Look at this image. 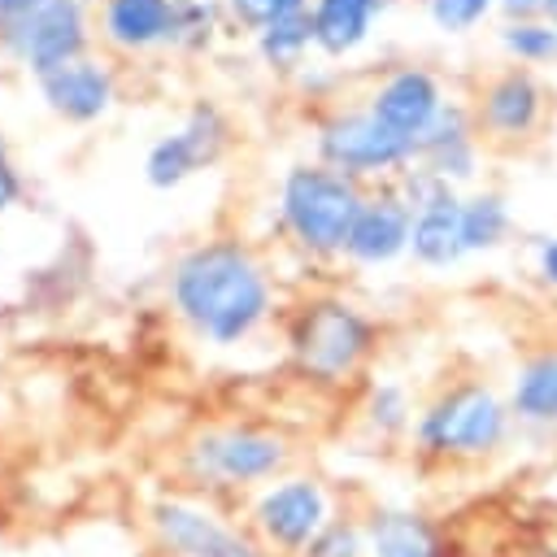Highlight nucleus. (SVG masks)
<instances>
[{
    "label": "nucleus",
    "mask_w": 557,
    "mask_h": 557,
    "mask_svg": "<svg viewBox=\"0 0 557 557\" xmlns=\"http://www.w3.org/2000/svg\"><path fill=\"white\" fill-rule=\"evenodd\" d=\"M174 300L196 331H205L218 344H235L265 313L270 287L248 252L231 244H209L178 265Z\"/></svg>",
    "instance_id": "f257e3e1"
},
{
    "label": "nucleus",
    "mask_w": 557,
    "mask_h": 557,
    "mask_svg": "<svg viewBox=\"0 0 557 557\" xmlns=\"http://www.w3.org/2000/svg\"><path fill=\"white\" fill-rule=\"evenodd\" d=\"M509 405L479 387V383H466V387H453L444 392L418 422V444L435 457H487L505 444L509 435Z\"/></svg>",
    "instance_id": "f03ea898"
},
{
    "label": "nucleus",
    "mask_w": 557,
    "mask_h": 557,
    "mask_svg": "<svg viewBox=\"0 0 557 557\" xmlns=\"http://www.w3.org/2000/svg\"><path fill=\"white\" fill-rule=\"evenodd\" d=\"M361 213V196L348 178L326 170H292L283 183V218L296 239L313 252H335L348 244L352 222Z\"/></svg>",
    "instance_id": "7ed1b4c3"
},
{
    "label": "nucleus",
    "mask_w": 557,
    "mask_h": 557,
    "mask_svg": "<svg viewBox=\"0 0 557 557\" xmlns=\"http://www.w3.org/2000/svg\"><path fill=\"white\" fill-rule=\"evenodd\" d=\"M366 344H370L366 318L339 300H322V305L305 309V318L296 322V357L318 379L348 374L361 361Z\"/></svg>",
    "instance_id": "20e7f679"
},
{
    "label": "nucleus",
    "mask_w": 557,
    "mask_h": 557,
    "mask_svg": "<svg viewBox=\"0 0 557 557\" xmlns=\"http://www.w3.org/2000/svg\"><path fill=\"white\" fill-rule=\"evenodd\" d=\"M257 522H261V531L274 548L305 553L331 527V505H326V492L313 479H287V483H278L261 496Z\"/></svg>",
    "instance_id": "39448f33"
},
{
    "label": "nucleus",
    "mask_w": 557,
    "mask_h": 557,
    "mask_svg": "<svg viewBox=\"0 0 557 557\" xmlns=\"http://www.w3.org/2000/svg\"><path fill=\"white\" fill-rule=\"evenodd\" d=\"M9 44L39 74L70 65L83 48V17L70 0H35L17 22H9Z\"/></svg>",
    "instance_id": "423d86ee"
},
{
    "label": "nucleus",
    "mask_w": 557,
    "mask_h": 557,
    "mask_svg": "<svg viewBox=\"0 0 557 557\" xmlns=\"http://www.w3.org/2000/svg\"><path fill=\"white\" fill-rule=\"evenodd\" d=\"M413 144L400 139L396 131H387L374 113H361V117H335L322 126V157L339 170H383V165H396L400 157H409Z\"/></svg>",
    "instance_id": "0eeeda50"
},
{
    "label": "nucleus",
    "mask_w": 557,
    "mask_h": 557,
    "mask_svg": "<svg viewBox=\"0 0 557 557\" xmlns=\"http://www.w3.org/2000/svg\"><path fill=\"white\" fill-rule=\"evenodd\" d=\"M370 113H374L387 131H396L400 139H409V144L418 148V139L426 135V126H431L435 113H440V87H435V78L422 74V70H400V74H392V78L379 87Z\"/></svg>",
    "instance_id": "6e6552de"
},
{
    "label": "nucleus",
    "mask_w": 557,
    "mask_h": 557,
    "mask_svg": "<svg viewBox=\"0 0 557 557\" xmlns=\"http://www.w3.org/2000/svg\"><path fill=\"white\" fill-rule=\"evenodd\" d=\"M196 457L209 474L231 479V483H248V479L274 474L287 453L274 435H261V431H218V435L200 440Z\"/></svg>",
    "instance_id": "1a4fd4ad"
},
{
    "label": "nucleus",
    "mask_w": 557,
    "mask_h": 557,
    "mask_svg": "<svg viewBox=\"0 0 557 557\" xmlns=\"http://www.w3.org/2000/svg\"><path fill=\"white\" fill-rule=\"evenodd\" d=\"M157 522H161V535L170 540V548H178L183 557H261V548L252 540H244L239 531L222 527L205 509L161 505L157 509Z\"/></svg>",
    "instance_id": "9d476101"
},
{
    "label": "nucleus",
    "mask_w": 557,
    "mask_h": 557,
    "mask_svg": "<svg viewBox=\"0 0 557 557\" xmlns=\"http://www.w3.org/2000/svg\"><path fill=\"white\" fill-rule=\"evenodd\" d=\"M218 148H222V122H218V113L196 109L191 122H187L178 135H170V139H161V144L152 148V157H148V178H152L157 187H170V183L187 178L196 165L213 161Z\"/></svg>",
    "instance_id": "9b49d317"
},
{
    "label": "nucleus",
    "mask_w": 557,
    "mask_h": 557,
    "mask_svg": "<svg viewBox=\"0 0 557 557\" xmlns=\"http://www.w3.org/2000/svg\"><path fill=\"white\" fill-rule=\"evenodd\" d=\"M409 231H413V218L400 200H374V205H361L357 222H352V235H348V252L357 261H392L405 244H409Z\"/></svg>",
    "instance_id": "f8f14e48"
},
{
    "label": "nucleus",
    "mask_w": 557,
    "mask_h": 557,
    "mask_svg": "<svg viewBox=\"0 0 557 557\" xmlns=\"http://www.w3.org/2000/svg\"><path fill=\"white\" fill-rule=\"evenodd\" d=\"M409 248L426 265H448V261H457L466 252L461 248V205L448 196V187L418 205V218H413V231H409Z\"/></svg>",
    "instance_id": "ddd939ff"
},
{
    "label": "nucleus",
    "mask_w": 557,
    "mask_h": 557,
    "mask_svg": "<svg viewBox=\"0 0 557 557\" xmlns=\"http://www.w3.org/2000/svg\"><path fill=\"white\" fill-rule=\"evenodd\" d=\"M366 553L370 557H444V540L422 513L383 509L366 527Z\"/></svg>",
    "instance_id": "4468645a"
},
{
    "label": "nucleus",
    "mask_w": 557,
    "mask_h": 557,
    "mask_svg": "<svg viewBox=\"0 0 557 557\" xmlns=\"http://www.w3.org/2000/svg\"><path fill=\"white\" fill-rule=\"evenodd\" d=\"M39 78H44V96L65 117H96L109 104V78L87 61L57 65V70H48Z\"/></svg>",
    "instance_id": "2eb2a0df"
},
{
    "label": "nucleus",
    "mask_w": 557,
    "mask_h": 557,
    "mask_svg": "<svg viewBox=\"0 0 557 557\" xmlns=\"http://www.w3.org/2000/svg\"><path fill=\"white\" fill-rule=\"evenodd\" d=\"M483 117L500 135H527L540 117V87L531 83V74L513 70V74L496 78L483 96Z\"/></svg>",
    "instance_id": "dca6fc26"
},
{
    "label": "nucleus",
    "mask_w": 557,
    "mask_h": 557,
    "mask_svg": "<svg viewBox=\"0 0 557 557\" xmlns=\"http://www.w3.org/2000/svg\"><path fill=\"white\" fill-rule=\"evenodd\" d=\"M509 413L531 426H557V352H540L518 370Z\"/></svg>",
    "instance_id": "f3484780"
},
{
    "label": "nucleus",
    "mask_w": 557,
    "mask_h": 557,
    "mask_svg": "<svg viewBox=\"0 0 557 557\" xmlns=\"http://www.w3.org/2000/svg\"><path fill=\"white\" fill-rule=\"evenodd\" d=\"M374 9H379V0H318L313 39L326 52H348V48H357L366 39Z\"/></svg>",
    "instance_id": "a211bd4d"
},
{
    "label": "nucleus",
    "mask_w": 557,
    "mask_h": 557,
    "mask_svg": "<svg viewBox=\"0 0 557 557\" xmlns=\"http://www.w3.org/2000/svg\"><path fill=\"white\" fill-rule=\"evenodd\" d=\"M109 30L122 44H152L165 30H174V9L165 0H113Z\"/></svg>",
    "instance_id": "6ab92c4d"
},
{
    "label": "nucleus",
    "mask_w": 557,
    "mask_h": 557,
    "mask_svg": "<svg viewBox=\"0 0 557 557\" xmlns=\"http://www.w3.org/2000/svg\"><path fill=\"white\" fill-rule=\"evenodd\" d=\"M509 226V213L500 205V196H479L470 205H461V248L466 252H479V248H492Z\"/></svg>",
    "instance_id": "aec40b11"
},
{
    "label": "nucleus",
    "mask_w": 557,
    "mask_h": 557,
    "mask_svg": "<svg viewBox=\"0 0 557 557\" xmlns=\"http://www.w3.org/2000/svg\"><path fill=\"white\" fill-rule=\"evenodd\" d=\"M309 39H313V22H309L305 13H283V17H270V22L261 26V48H265V57H274V61L296 57Z\"/></svg>",
    "instance_id": "412c9836"
},
{
    "label": "nucleus",
    "mask_w": 557,
    "mask_h": 557,
    "mask_svg": "<svg viewBox=\"0 0 557 557\" xmlns=\"http://www.w3.org/2000/svg\"><path fill=\"white\" fill-rule=\"evenodd\" d=\"M505 48L527 57V61H544V57H557V30L535 26V22H518V26H505Z\"/></svg>",
    "instance_id": "4be33fe9"
},
{
    "label": "nucleus",
    "mask_w": 557,
    "mask_h": 557,
    "mask_svg": "<svg viewBox=\"0 0 557 557\" xmlns=\"http://www.w3.org/2000/svg\"><path fill=\"white\" fill-rule=\"evenodd\" d=\"M300 557H366V535L348 522H331Z\"/></svg>",
    "instance_id": "5701e85b"
},
{
    "label": "nucleus",
    "mask_w": 557,
    "mask_h": 557,
    "mask_svg": "<svg viewBox=\"0 0 557 557\" xmlns=\"http://www.w3.org/2000/svg\"><path fill=\"white\" fill-rule=\"evenodd\" d=\"M487 4L492 0H431V17L444 30H466V26H474L487 13Z\"/></svg>",
    "instance_id": "b1692460"
},
{
    "label": "nucleus",
    "mask_w": 557,
    "mask_h": 557,
    "mask_svg": "<svg viewBox=\"0 0 557 557\" xmlns=\"http://www.w3.org/2000/svg\"><path fill=\"white\" fill-rule=\"evenodd\" d=\"M370 413H374V422L387 426V431L405 426V413H409V409H405V392H400V387H379Z\"/></svg>",
    "instance_id": "393cba45"
},
{
    "label": "nucleus",
    "mask_w": 557,
    "mask_h": 557,
    "mask_svg": "<svg viewBox=\"0 0 557 557\" xmlns=\"http://www.w3.org/2000/svg\"><path fill=\"white\" fill-rule=\"evenodd\" d=\"M244 9V17L252 22H270V17H283V13H300V0H235Z\"/></svg>",
    "instance_id": "a878e982"
},
{
    "label": "nucleus",
    "mask_w": 557,
    "mask_h": 557,
    "mask_svg": "<svg viewBox=\"0 0 557 557\" xmlns=\"http://www.w3.org/2000/svg\"><path fill=\"white\" fill-rule=\"evenodd\" d=\"M13 196H17V174H13L9 152H4V144H0V213L13 205Z\"/></svg>",
    "instance_id": "bb28decb"
},
{
    "label": "nucleus",
    "mask_w": 557,
    "mask_h": 557,
    "mask_svg": "<svg viewBox=\"0 0 557 557\" xmlns=\"http://www.w3.org/2000/svg\"><path fill=\"white\" fill-rule=\"evenodd\" d=\"M540 274H544V283L557 287V239H548V244L540 248Z\"/></svg>",
    "instance_id": "cd10ccee"
},
{
    "label": "nucleus",
    "mask_w": 557,
    "mask_h": 557,
    "mask_svg": "<svg viewBox=\"0 0 557 557\" xmlns=\"http://www.w3.org/2000/svg\"><path fill=\"white\" fill-rule=\"evenodd\" d=\"M35 0H0V22H17Z\"/></svg>",
    "instance_id": "c85d7f7f"
},
{
    "label": "nucleus",
    "mask_w": 557,
    "mask_h": 557,
    "mask_svg": "<svg viewBox=\"0 0 557 557\" xmlns=\"http://www.w3.org/2000/svg\"><path fill=\"white\" fill-rule=\"evenodd\" d=\"M509 13H527V9H540V0H500Z\"/></svg>",
    "instance_id": "c756f323"
},
{
    "label": "nucleus",
    "mask_w": 557,
    "mask_h": 557,
    "mask_svg": "<svg viewBox=\"0 0 557 557\" xmlns=\"http://www.w3.org/2000/svg\"><path fill=\"white\" fill-rule=\"evenodd\" d=\"M540 9H544V13H548V22L557 26V0H540Z\"/></svg>",
    "instance_id": "7c9ffc66"
}]
</instances>
